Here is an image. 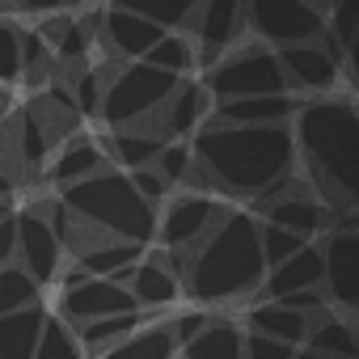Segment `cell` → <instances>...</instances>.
I'll use <instances>...</instances> for the list:
<instances>
[{"instance_id": "1", "label": "cell", "mask_w": 359, "mask_h": 359, "mask_svg": "<svg viewBox=\"0 0 359 359\" xmlns=\"http://www.w3.org/2000/svg\"><path fill=\"white\" fill-rule=\"evenodd\" d=\"M191 182L203 195L229 199H258L279 177L296 169L292 127H233L208 118L191 135Z\"/></svg>"}, {"instance_id": "2", "label": "cell", "mask_w": 359, "mask_h": 359, "mask_svg": "<svg viewBox=\"0 0 359 359\" xmlns=\"http://www.w3.org/2000/svg\"><path fill=\"white\" fill-rule=\"evenodd\" d=\"M292 144H296V165H304L309 191L334 212V216H355L359 203V110L351 93H330V97H300L292 114Z\"/></svg>"}, {"instance_id": "3", "label": "cell", "mask_w": 359, "mask_h": 359, "mask_svg": "<svg viewBox=\"0 0 359 359\" xmlns=\"http://www.w3.org/2000/svg\"><path fill=\"white\" fill-rule=\"evenodd\" d=\"M266 262L258 245V220L250 212H220L212 233L182 254V292L199 304H229L262 287Z\"/></svg>"}, {"instance_id": "4", "label": "cell", "mask_w": 359, "mask_h": 359, "mask_svg": "<svg viewBox=\"0 0 359 359\" xmlns=\"http://www.w3.org/2000/svg\"><path fill=\"white\" fill-rule=\"evenodd\" d=\"M182 85L169 72H156L148 64H114L106 93H102V110L97 118L110 131H131V127H148V118L169 102V93Z\"/></svg>"}, {"instance_id": "5", "label": "cell", "mask_w": 359, "mask_h": 359, "mask_svg": "<svg viewBox=\"0 0 359 359\" xmlns=\"http://www.w3.org/2000/svg\"><path fill=\"white\" fill-rule=\"evenodd\" d=\"M199 85L208 89L212 102H245V97H279V93H287L275 51H266L258 43H241L237 51L216 60L203 72Z\"/></svg>"}, {"instance_id": "6", "label": "cell", "mask_w": 359, "mask_h": 359, "mask_svg": "<svg viewBox=\"0 0 359 359\" xmlns=\"http://www.w3.org/2000/svg\"><path fill=\"white\" fill-rule=\"evenodd\" d=\"M241 9H245V39H254L266 51L321 43L325 34V5H313V0H254Z\"/></svg>"}, {"instance_id": "7", "label": "cell", "mask_w": 359, "mask_h": 359, "mask_svg": "<svg viewBox=\"0 0 359 359\" xmlns=\"http://www.w3.org/2000/svg\"><path fill=\"white\" fill-rule=\"evenodd\" d=\"M220 212H224V203H216L203 191H177L173 199H165V212L156 216V241H161V254H165L169 271L177 275V283H182V254L195 250L212 233Z\"/></svg>"}, {"instance_id": "8", "label": "cell", "mask_w": 359, "mask_h": 359, "mask_svg": "<svg viewBox=\"0 0 359 359\" xmlns=\"http://www.w3.org/2000/svg\"><path fill=\"white\" fill-rule=\"evenodd\" d=\"M187 30H191L195 64L212 68L216 60H224L229 51H237L245 43V9L237 5V0H208V5H195L191 9Z\"/></svg>"}, {"instance_id": "9", "label": "cell", "mask_w": 359, "mask_h": 359, "mask_svg": "<svg viewBox=\"0 0 359 359\" xmlns=\"http://www.w3.org/2000/svg\"><path fill=\"white\" fill-rule=\"evenodd\" d=\"M321 283L325 304H338L346 317L359 304V233L355 229H330L321 245Z\"/></svg>"}, {"instance_id": "10", "label": "cell", "mask_w": 359, "mask_h": 359, "mask_svg": "<svg viewBox=\"0 0 359 359\" xmlns=\"http://www.w3.org/2000/svg\"><path fill=\"white\" fill-rule=\"evenodd\" d=\"M279 60V72H283V85L287 93H304L309 97H330L338 89V60L321 47V43H304V47H287V51H275Z\"/></svg>"}, {"instance_id": "11", "label": "cell", "mask_w": 359, "mask_h": 359, "mask_svg": "<svg viewBox=\"0 0 359 359\" xmlns=\"http://www.w3.org/2000/svg\"><path fill=\"white\" fill-rule=\"evenodd\" d=\"M60 313H64L60 321L76 330V325H85V321L131 317V313H140V309H135V300H131L127 287H118V283H110V279H81L76 287H64Z\"/></svg>"}, {"instance_id": "12", "label": "cell", "mask_w": 359, "mask_h": 359, "mask_svg": "<svg viewBox=\"0 0 359 359\" xmlns=\"http://www.w3.org/2000/svg\"><path fill=\"white\" fill-rule=\"evenodd\" d=\"M60 262H64V245L55 237V229L39 216V208L18 216V266L39 283H55L60 279Z\"/></svg>"}, {"instance_id": "13", "label": "cell", "mask_w": 359, "mask_h": 359, "mask_svg": "<svg viewBox=\"0 0 359 359\" xmlns=\"http://www.w3.org/2000/svg\"><path fill=\"white\" fill-rule=\"evenodd\" d=\"M97 39L106 43V51H110V64H140L161 39H165V30L161 26H152L148 18H140L135 9H102V30H97Z\"/></svg>"}, {"instance_id": "14", "label": "cell", "mask_w": 359, "mask_h": 359, "mask_svg": "<svg viewBox=\"0 0 359 359\" xmlns=\"http://www.w3.org/2000/svg\"><path fill=\"white\" fill-rule=\"evenodd\" d=\"M208 118H212V97H208V89H203L199 81H182V85L169 93V102L148 118L144 131H156L161 140H191Z\"/></svg>"}, {"instance_id": "15", "label": "cell", "mask_w": 359, "mask_h": 359, "mask_svg": "<svg viewBox=\"0 0 359 359\" xmlns=\"http://www.w3.org/2000/svg\"><path fill=\"white\" fill-rule=\"evenodd\" d=\"M296 106H300V97H292V93L245 97V102H212V118L233 123V127H287Z\"/></svg>"}, {"instance_id": "16", "label": "cell", "mask_w": 359, "mask_h": 359, "mask_svg": "<svg viewBox=\"0 0 359 359\" xmlns=\"http://www.w3.org/2000/svg\"><path fill=\"white\" fill-rule=\"evenodd\" d=\"M321 287V245L309 241L300 254H292L287 262H279L275 271L262 275V296L266 300H283V296H296V292H313Z\"/></svg>"}, {"instance_id": "17", "label": "cell", "mask_w": 359, "mask_h": 359, "mask_svg": "<svg viewBox=\"0 0 359 359\" xmlns=\"http://www.w3.org/2000/svg\"><path fill=\"white\" fill-rule=\"evenodd\" d=\"M127 292L135 300V309H165L182 296V283L177 275L161 262V254H148L131 266V279H127Z\"/></svg>"}, {"instance_id": "18", "label": "cell", "mask_w": 359, "mask_h": 359, "mask_svg": "<svg viewBox=\"0 0 359 359\" xmlns=\"http://www.w3.org/2000/svg\"><path fill=\"white\" fill-rule=\"evenodd\" d=\"M169 140H161L156 131H140V127H131V131H110L106 135V144H102V152H106V161H110V169H127V173H140V169H152L156 165V156H161V148H165Z\"/></svg>"}, {"instance_id": "19", "label": "cell", "mask_w": 359, "mask_h": 359, "mask_svg": "<svg viewBox=\"0 0 359 359\" xmlns=\"http://www.w3.org/2000/svg\"><path fill=\"white\" fill-rule=\"evenodd\" d=\"M106 169H110V161H106V152H102L97 140H68L47 177H51V187L68 191V187L89 182V177H97V173H106Z\"/></svg>"}, {"instance_id": "20", "label": "cell", "mask_w": 359, "mask_h": 359, "mask_svg": "<svg viewBox=\"0 0 359 359\" xmlns=\"http://www.w3.org/2000/svg\"><path fill=\"white\" fill-rule=\"evenodd\" d=\"M250 334H262V338L283 342V346H304L309 321L300 313H292L283 300H262L250 309Z\"/></svg>"}, {"instance_id": "21", "label": "cell", "mask_w": 359, "mask_h": 359, "mask_svg": "<svg viewBox=\"0 0 359 359\" xmlns=\"http://www.w3.org/2000/svg\"><path fill=\"white\" fill-rule=\"evenodd\" d=\"M182 359H245V330L237 321L212 317L203 334L182 346Z\"/></svg>"}, {"instance_id": "22", "label": "cell", "mask_w": 359, "mask_h": 359, "mask_svg": "<svg viewBox=\"0 0 359 359\" xmlns=\"http://www.w3.org/2000/svg\"><path fill=\"white\" fill-rule=\"evenodd\" d=\"M43 321H47V309L43 304L0 317V359H34Z\"/></svg>"}, {"instance_id": "23", "label": "cell", "mask_w": 359, "mask_h": 359, "mask_svg": "<svg viewBox=\"0 0 359 359\" xmlns=\"http://www.w3.org/2000/svg\"><path fill=\"white\" fill-rule=\"evenodd\" d=\"M304 351H313V355H321V359H355V355H359V338H355L351 317H334V313L321 317V321L309 330Z\"/></svg>"}, {"instance_id": "24", "label": "cell", "mask_w": 359, "mask_h": 359, "mask_svg": "<svg viewBox=\"0 0 359 359\" xmlns=\"http://www.w3.org/2000/svg\"><path fill=\"white\" fill-rule=\"evenodd\" d=\"M173 355H177L173 330L169 321H161V325H140L131 338H123L118 346H110L97 359H173Z\"/></svg>"}, {"instance_id": "25", "label": "cell", "mask_w": 359, "mask_h": 359, "mask_svg": "<svg viewBox=\"0 0 359 359\" xmlns=\"http://www.w3.org/2000/svg\"><path fill=\"white\" fill-rule=\"evenodd\" d=\"M140 330V313H131V317H102V321H85V325H76L72 334H76V342H81V351H89V355H106L110 346H118L123 338H131Z\"/></svg>"}, {"instance_id": "26", "label": "cell", "mask_w": 359, "mask_h": 359, "mask_svg": "<svg viewBox=\"0 0 359 359\" xmlns=\"http://www.w3.org/2000/svg\"><path fill=\"white\" fill-rule=\"evenodd\" d=\"M140 64H148V68H156V72H169V76H177V81H187V72L195 68V47H191L187 34H165Z\"/></svg>"}, {"instance_id": "27", "label": "cell", "mask_w": 359, "mask_h": 359, "mask_svg": "<svg viewBox=\"0 0 359 359\" xmlns=\"http://www.w3.org/2000/svg\"><path fill=\"white\" fill-rule=\"evenodd\" d=\"M34 304H43V287L18 262L0 271V317L22 313V309H34Z\"/></svg>"}, {"instance_id": "28", "label": "cell", "mask_w": 359, "mask_h": 359, "mask_svg": "<svg viewBox=\"0 0 359 359\" xmlns=\"http://www.w3.org/2000/svg\"><path fill=\"white\" fill-rule=\"evenodd\" d=\"M55 55L51 47L34 34V30H22V81L26 85H51L55 81Z\"/></svg>"}, {"instance_id": "29", "label": "cell", "mask_w": 359, "mask_h": 359, "mask_svg": "<svg viewBox=\"0 0 359 359\" xmlns=\"http://www.w3.org/2000/svg\"><path fill=\"white\" fill-rule=\"evenodd\" d=\"M34 359H85V351H81L72 325H64L60 317L47 313L43 334H39V346H34Z\"/></svg>"}, {"instance_id": "30", "label": "cell", "mask_w": 359, "mask_h": 359, "mask_svg": "<svg viewBox=\"0 0 359 359\" xmlns=\"http://www.w3.org/2000/svg\"><path fill=\"white\" fill-rule=\"evenodd\" d=\"M152 169L161 173V182L169 191L173 187H191V173H195V165H191V140H169L161 148V156H156Z\"/></svg>"}, {"instance_id": "31", "label": "cell", "mask_w": 359, "mask_h": 359, "mask_svg": "<svg viewBox=\"0 0 359 359\" xmlns=\"http://www.w3.org/2000/svg\"><path fill=\"white\" fill-rule=\"evenodd\" d=\"M22 81V26L0 13V89Z\"/></svg>"}, {"instance_id": "32", "label": "cell", "mask_w": 359, "mask_h": 359, "mask_svg": "<svg viewBox=\"0 0 359 359\" xmlns=\"http://www.w3.org/2000/svg\"><path fill=\"white\" fill-rule=\"evenodd\" d=\"M258 245H262V262H266V271H275L279 262H287L292 254H300L309 241H300V237H292V233L271 229V224L258 220Z\"/></svg>"}, {"instance_id": "33", "label": "cell", "mask_w": 359, "mask_h": 359, "mask_svg": "<svg viewBox=\"0 0 359 359\" xmlns=\"http://www.w3.org/2000/svg\"><path fill=\"white\" fill-rule=\"evenodd\" d=\"M47 152H51V144H47L39 118H34L30 110H22V114H18V156H22L26 165H43Z\"/></svg>"}, {"instance_id": "34", "label": "cell", "mask_w": 359, "mask_h": 359, "mask_svg": "<svg viewBox=\"0 0 359 359\" xmlns=\"http://www.w3.org/2000/svg\"><path fill=\"white\" fill-rule=\"evenodd\" d=\"M127 182H131V191L148 203V208H156V203H165V195H169V187L161 182V173L156 169H140V173H127Z\"/></svg>"}, {"instance_id": "35", "label": "cell", "mask_w": 359, "mask_h": 359, "mask_svg": "<svg viewBox=\"0 0 359 359\" xmlns=\"http://www.w3.org/2000/svg\"><path fill=\"white\" fill-rule=\"evenodd\" d=\"M296 346H283V342H271L262 334H245V359H292Z\"/></svg>"}, {"instance_id": "36", "label": "cell", "mask_w": 359, "mask_h": 359, "mask_svg": "<svg viewBox=\"0 0 359 359\" xmlns=\"http://www.w3.org/2000/svg\"><path fill=\"white\" fill-rule=\"evenodd\" d=\"M208 321H212L208 313H182L177 321H169V330H173V342H177V351H182V346H187L191 338H199Z\"/></svg>"}, {"instance_id": "37", "label": "cell", "mask_w": 359, "mask_h": 359, "mask_svg": "<svg viewBox=\"0 0 359 359\" xmlns=\"http://www.w3.org/2000/svg\"><path fill=\"white\" fill-rule=\"evenodd\" d=\"M18 262V216L0 224V271Z\"/></svg>"}, {"instance_id": "38", "label": "cell", "mask_w": 359, "mask_h": 359, "mask_svg": "<svg viewBox=\"0 0 359 359\" xmlns=\"http://www.w3.org/2000/svg\"><path fill=\"white\" fill-rule=\"evenodd\" d=\"M9 195H13V177L0 169V199H9Z\"/></svg>"}, {"instance_id": "39", "label": "cell", "mask_w": 359, "mask_h": 359, "mask_svg": "<svg viewBox=\"0 0 359 359\" xmlns=\"http://www.w3.org/2000/svg\"><path fill=\"white\" fill-rule=\"evenodd\" d=\"M18 212H13V199H0V224H5V220H13Z\"/></svg>"}, {"instance_id": "40", "label": "cell", "mask_w": 359, "mask_h": 359, "mask_svg": "<svg viewBox=\"0 0 359 359\" xmlns=\"http://www.w3.org/2000/svg\"><path fill=\"white\" fill-rule=\"evenodd\" d=\"M5 106H9V89H0V114H5Z\"/></svg>"}]
</instances>
